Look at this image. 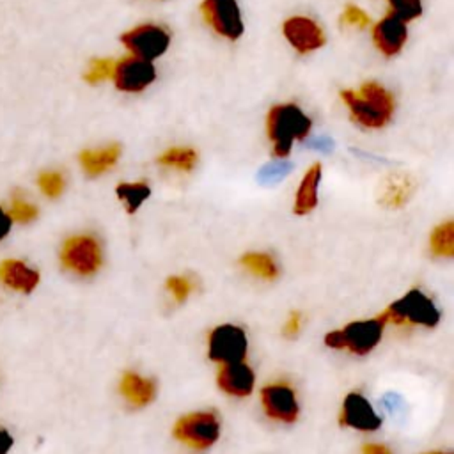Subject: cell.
I'll return each instance as SVG.
<instances>
[{"label": "cell", "instance_id": "6da1fadb", "mask_svg": "<svg viewBox=\"0 0 454 454\" xmlns=\"http://www.w3.org/2000/svg\"><path fill=\"white\" fill-rule=\"evenodd\" d=\"M342 101L346 103L351 117L365 128H383L394 115V96L380 83L367 82L358 90H342Z\"/></svg>", "mask_w": 454, "mask_h": 454}, {"label": "cell", "instance_id": "7a4b0ae2", "mask_svg": "<svg viewBox=\"0 0 454 454\" xmlns=\"http://www.w3.org/2000/svg\"><path fill=\"white\" fill-rule=\"evenodd\" d=\"M312 121L293 103L275 105L268 112L266 129L268 138L273 144V154L284 158L291 153L294 140H301L309 135Z\"/></svg>", "mask_w": 454, "mask_h": 454}, {"label": "cell", "instance_id": "3957f363", "mask_svg": "<svg viewBox=\"0 0 454 454\" xmlns=\"http://www.w3.org/2000/svg\"><path fill=\"white\" fill-rule=\"evenodd\" d=\"M385 319L380 314L372 319L355 321L342 330H333L325 335V344L335 349H349L355 355H367L381 340Z\"/></svg>", "mask_w": 454, "mask_h": 454}, {"label": "cell", "instance_id": "277c9868", "mask_svg": "<svg viewBox=\"0 0 454 454\" xmlns=\"http://www.w3.org/2000/svg\"><path fill=\"white\" fill-rule=\"evenodd\" d=\"M385 323L395 325H420L434 326L440 321V310L436 305L419 289L408 291L403 298L388 305L381 312Z\"/></svg>", "mask_w": 454, "mask_h": 454}, {"label": "cell", "instance_id": "5b68a950", "mask_svg": "<svg viewBox=\"0 0 454 454\" xmlns=\"http://www.w3.org/2000/svg\"><path fill=\"white\" fill-rule=\"evenodd\" d=\"M174 436L192 449H207L220 436V420L213 411L188 413L176 422Z\"/></svg>", "mask_w": 454, "mask_h": 454}, {"label": "cell", "instance_id": "8992f818", "mask_svg": "<svg viewBox=\"0 0 454 454\" xmlns=\"http://www.w3.org/2000/svg\"><path fill=\"white\" fill-rule=\"evenodd\" d=\"M60 261L66 270L89 277L101 268V245L94 236L80 234L66 239L60 250Z\"/></svg>", "mask_w": 454, "mask_h": 454}, {"label": "cell", "instance_id": "52a82bcc", "mask_svg": "<svg viewBox=\"0 0 454 454\" xmlns=\"http://www.w3.org/2000/svg\"><path fill=\"white\" fill-rule=\"evenodd\" d=\"M124 48L137 59L153 60L163 55L170 44V34L160 25H138L121 37Z\"/></svg>", "mask_w": 454, "mask_h": 454}, {"label": "cell", "instance_id": "ba28073f", "mask_svg": "<svg viewBox=\"0 0 454 454\" xmlns=\"http://www.w3.org/2000/svg\"><path fill=\"white\" fill-rule=\"evenodd\" d=\"M200 12L206 23L222 37L238 39L243 34V21L236 0H204Z\"/></svg>", "mask_w": 454, "mask_h": 454}, {"label": "cell", "instance_id": "9c48e42d", "mask_svg": "<svg viewBox=\"0 0 454 454\" xmlns=\"http://www.w3.org/2000/svg\"><path fill=\"white\" fill-rule=\"evenodd\" d=\"M209 358L220 364L241 362L247 353V335L239 326L220 325L209 333Z\"/></svg>", "mask_w": 454, "mask_h": 454}, {"label": "cell", "instance_id": "30bf717a", "mask_svg": "<svg viewBox=\"0 0 454 454\" xmlns=\"http://www.w3.org/2000/svg\"><path fill=\"white\" fill-rule=\"evenodd\" d=\"M112 78L119 90L142 92L154 82L156 69L149 60L128 57V59H122L121 62H115Z\"/></svg>", "mask_w": 454, "mask_h": 454}, {"label": "cell", "instance_id": "8fae6325", "mask_svg": "<svg viewBox=\"0 0 454 454\" xmlns=\"http://www.w3.org/2000/svg\"><path fill=\"white\" fill-rule=\"evenodd\" d=\"M262 408L268 417L278 422H294L298 419V401L294 390L286 383H271L261 390Z\"/></svg>", "mask_w": 454, "mask_h": 454}, {"label": "cell", "instance_id": "7c38bea8", "mask_svg": "<svg viewBox=\"0 0 454 454\" xmlns=\"http://www.w3.org/2000/svg\"><path fill=\"white\" fill-rule=\"evenodd\" d=\"M282 32L289 44L300 53L319 50L326 41L321 27L307 16H293L286 20L282 25Z\"/></svg>", "mask_w": 454, "mask_h": 454}, {"label": "cell", "instance_id": "4fadbf2b", "mask_svg": "<svg viewBox=\"0 0 454 454\" xmlns=\"http://www.w3.org/2000/svg\"><path fill=\"white\" fill-rule=\"evenodd\" d=\"M340 424L358 431H374L381 426V419L374 413L372 406L364 395L351 392L342 403Z\"/></svg>", "mask_w": 454, "mask_h": 454}, {"label": "cell", "instance_id": "5bb4252c", "mask_svg": "<svg viewBox=\"0 0 454 454\" xmlns=\"http://www.w3.org/2000/svg\"><path fill=\"white\" fill-rule=\"evenodd\" d=\"M406 37H408L406 21H403L401 18H397L394 14L385 16L372 28L374 44L387 57L399 53L406 43Z\"/></svg>", "mask_w": 454, "mask_h": 454}, {"label": "cell", "instance_id": "9a60e30c", "mask_svg": "<svg viewBox=\"0 0 454 454\" xmlns=\"http://www.w3.org/2000/svg\"><path fill=\"white\" fill-rule=\"evenodd\" d=\"M218 387L236 397H247L254 388V371L243 360L234 364H223L216 376Z\"/></svg>", "mask_w": 454, "mask_h": 454}, {"label": "cell", "instance_id": "2e32d148", "mask_svg": "<svg viewBox=\"0 0 454 454\" xmlns=\"http://www.w3.org/2000/svg\"><path fill=\"white\" fill-rule=\"evenodd\" d=\"M0 280L11 289L30 293L39 282V273L21 261L9 259L0 264Z\"/></svg>", "mask_w": 454, "mask_h": 454}, {"label": "cell", "instance_id": "e0dca14e", "mask_svg": "<svg viewBox=\"0 0 454 454\" xmlns=\"http://www.w3.org/2000/svg\"><path fill=\"white\" fill-rule=\"evenodd\" d=\"M121 394L133 406H145L154 399L156 385L151 378H145V376H140V374L129 371L121 380Z\"/></svg>", "mask_w": 454, "mask_h": 454}, {"label": "cell", "instance_id": "ac0fdd59", "mask_svg": "<svg viewBox=\"0 0 454 454\" xmlns=\"http://www.w3.org/2000/svg\"><path fill=\"white\" fill-rule=\"evenodd\" d=\"M319 181H321V165L316 163L307 170V174L303 176V179L296 190L294 207H293L296 215H307L316 207Z\"/></svg>", "mask_w": 454, "mask_h": 454}, {"label": "cell", "instance_id": "d6986e66", "mask_svg": "<svg viewBox=\"0 0 454 454\" xmlns=\"http://www.w3.org/2000/svg\"><path fill=\"white\" fill-rule=\"evenodd\" d=\"M119 154L121 147L117 144H110L101 149H87L80 153V163L89 176H99L117 163Z\"/></svg>", "mask_w": 454, "mask_h": 454}, {"label": "cell", "instance_id": "ffe728a7", "mask_svg": "<svg viewBox=\"0 0 454 454\" xmlns=\"http://www.w3.org/2000/svg\"><path fill=\"white\" fill-rule=\"evenodd\" d=\"M413 188H415L413 179L410 176H404V174L390 176L383 184L381 202L388 207H401L411 197Z\"/></svg>", "mask_w": 454, "mask_h": 454}, {"label": "cell", "instance_id": "44dd1931", "mask_svg": "<svg viewBox=\"0 0 454 454\" xmlns=\"http://www.w3.org/2000/svg\"><path fill=\"white\" fill-rule=\"evenodd\" d=\"M197 153L192 147H170L158 156V163L179 172H190L197 165Z\"/></svg>", "mask_w": 454, "mask_h": 454}, {"label": "cell", "instance_id": "7402d4cb", "mask_svg": "<svg viewBox=\"0 0 454 454\" xmlns=\"http://www.w3.org/2000/svg\"><path fill=\"white\" fill-rule=\"evenodd\" d=\"M241 264L255 277L264 280H273L278 277V266L270 254L248 252L241 257Z\"/></svg>", "mask_w": 454, "mask_h": 454}, {"label": "cell", "instance_id": "603a6c76", "mask_svg": "<svg viewBox=\"0 0 454 454\" xmlns=\"http://www.w3.org/2000/svg\"><path fill=\"white\" fill-rule=\"evenodd\" d=\"M429 248L434 257L454 255V223L450 220L434 227L429 238Z\"/></svg>", "mask_w": 454, "mask_h": 454}, {"label": "cell", "instance_id": "cb8c5ba5", "mask_svg": "<svg viewBox=\"0 0 454 454\" xmlns=\"http://www.w3.org/2000/svg\"><path fill=\"white\" fill-rule=\"evenodd\" d=\"M115 192L117 197L124 202L128 213H135L151 195V188L145 183H121L117 184Z\"/></svg>", "mask_w": 454, "mask_h": 454}, {"label": "cell", "instance_id": "d4e9b609", "mask_svg": "<svg viewBox=\"0 0 454 454\" xmlns=\"http://www.w3.org/2000/svg\"><path fill=\"white\" fill-rule=\"evenodd\" d=\"M115 69V62L112 59H94L89 64V69L85 73V80L89 83H101L108 78H112Z\"/></svg>", "mask_w": 454, "mask_h": 454}, {"label": "cell", "instance_id": "484cf974", "mask_svg": "<svg viewBox=\"0 0 454 454\" xmlns=\"http://www.w3.org/2000/svg\"><path fill=\"white\" fill-rule=\"evenodd\" d=\"M390 5V14L401 18L403 21L415 20L422 14V0H387Z\"/></svg>", "mask_w": 454, "mask_h": 454}, {"label": "cell", "instance_id": "4316f807", "mask_svg": "<svg viewBox=\"0 0 454 454\" xmlns=\"http://www.w3.org/2000/svg\"><path fill=\"white\" fill-rule=\"evenodd\" d=\"M39 188L44 192L48 197H59L64 190V177L60 172L48 170L39 176Z\"/></svg>", "mask_w": 454, "mask_h": 454}, {"label": "cell", "instance_id": "83f0119b", "mask_svg": "<svg viewBox=\"0 0 454 454\" xmlns=\"http://www.w3.org/2000/svg\"><path fill=\"white\" fill-rule=\"evenodd\" d=\"M167 289L170 291V294L174 296L176 301H184L190 293L193 291V282L190 277H183V275H174L167 278Z\"/></svg>", "mask_w": 454, "mask_h": 454}, {"label": "cell", "instance_id": "f1b7e54d", "mask_svg": "<svg viewBox=\"0 0 454 454\" xmlns=\"http://www.w3.org/2000/svg\"><path fill=\"white\" fill-rule=\"evenodd\" d=\"M9 216L14 218L16 222L27 223V222H30V220H34L37 216V207L34 204L27 202L25 199H14Z\"/></svg>", "mask_w": 454, "mask_h": 454}, {"label": "cell", "instance_id": "f546056e", "mask_svg": "<svg viewBox=\"0 0 454 454\" xmlns=\"http://www.w3.org/2000/svg\"><path fill=\"white\" fill-rule=\"evenodd\" d=\"M342 25L348 27H356V28H365L371 23V18L356 5H348L340 16Z\"/></svg>", "mask_w": 454, "mask_h": 454}, {"label": "cell", "instance_id": "4dcf8cb0", "mask_svg": "<svg viewBox=\"0 0 454 454\" xmlns=\"http://www.w3.org/2000/svg\"><path fill=\"white\" fill-rule=\"evenodd\" d=\"M300 328H301V314H300V312H293V314L287 317L286 325H284V333H286L287 337H294V335L300 332Z\"/></svg>", "mask_w": 454, "mask_h": 454}, {"label": "cell", "instance_id": "1f68e13d", "mask_svg": "<svg viewBox=\"0 0 454 454\" xmlns=\"http://www.w3.org/2000/svg\"><path fill=\"white\" fill-rule=\"evenodd\" d=\"M11 216L0 207V239H4L11 229Z\"/></svg>", "mask_w": 454, "mask_h": 454}, {"label": "cell", "instance_id": "d6a6232c", "mask_svg": "<svg viewBox=\"0 0 454 454\" xmlns=\"http://www.w3.org/2000/svg\"><path fill=\"white\" fill-rule=\"evenodd\" d=\"M11 445H12V436L5 429H0V454H7Z\"/></svg>", "mask_w": 454, "mask_h": 454}, {"label": "cell", "instance_id": "836d02e7", "mask_svg": "<svg viewBox=\"0 0 454 454\" xmlns=\"http://www.w3.org/2000/svg\"><path fill=\"white\" fill-rule=\"evenodd\" d=\"M364 454H392L385 445H378V443H369L364 447Z\"/></svg>", "mask_w": 454, "mask_h": 454}, {"label": "cell", "instance_id": "e575fe53", "mask_svg": "<svg viewBox=\"0 0 454 454\" xmlns=\"http://www.w3.org/2000/svg\"><path fill=\"white\" fill-rule=\"evenodd\" d=\"M427 454H449V452H427Z\"/></svg>", "mask_w": 454, "mask_h": 454}]
</instances>
